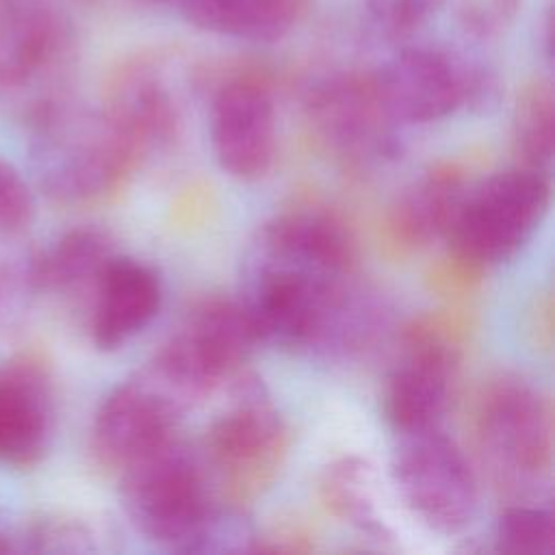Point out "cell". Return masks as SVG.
I'll use <instances>...</instances> for the list:
<instances>
[{
  "mask_svg": "<svg viewBox=\"0 0 555 555\" xmlns=\"http://www.w3.org/2000/svg\"><path fill=\"white\" fill-rule=\"evenodd\" d=\"M356 238L332 210L297 206L264 221L243 254L241 304L258 340L353 356L377 343L388 312L356 280Z\"/></svg>",
  "mask_w": 555,
  "mask_h": 555,
  "instance_id": "6da1fadb",
  "label": "cell"
},
{
  "mask_svg": "<svg viewBox=\"0 0 555 555\" xmlns=\"http://www.w3.org/2000/svg\"><path fill=\"white\" fill-rule=\"evenodd\" d=\"M33 167L43 193L65 206L115 195L143 156L106 119L56 95L30 108Z\"/></svg>",
  "mask_w": 555,
  "mask_h": 555,
  "instance_id": "7a4b0ae2",
  "label": "cell"
},
{
  "mask_svg": "<svg viewBox=\"0 0 555 555\" xmlns=\"http://www.w3.org/2000/svg\"><path fill=\"white\" fill-rule=\"evenodd\" d=\"M475 442L490 483L512 501H531L553 468V410L520 375H499L479 395Z\"/></svg>",
  "mask_w": 555,
  "mask_h": 555,
  "instance_id": "3957f363",
  "label": "cell"
},
{
  "mask_svg": "<svg viewBox=\"0 0 555 555\" xmlns=\"http://www.w3.org/2000/svg\"><path fill=\"white\" fill-rule=\"evenodd\" d=\"M119 477L130 522L145 538L189 553L219 499L195 451L171 436L126 464Z\"/></svg>",
  "mask_w": 555,
  "mask_h": 555,
  "instance_id": "277c9868",
  "label": "cell"
},
{
  "mask_svg": "<svg viewBox=\"0 0 555 555\" xmlns=\"http://www.w3.org/2000/svg\"><path fill=\"white\" fill-rule=\"evenodd\" d=\"M288 429L254 373L236 375L230 405L208 425L206 466L219 481L217 496L243 505L278 477L288 453Z\"/></svg>",
  "mask_w": 555,
  "mask_h": 555,
  "instance_id": "5b68a950",
  "label": "cell"
},
{
  "mask_svg": "<svg viewBox=\"0 0 555 555\" xmlns=\"http://www.w3.org/2000/svg\"><path fill=\"white\" fill-rule=\"evenodd\" d=\"M548 202V173L518 165L496 171L466 186L444 234L447 251L483 271L501 264L529 243Z\"/></svg>",
  "mask_w": 555,
  "mask_h": 555,
  "instance_id": "8992f818",
  "label": "cell"
},
{
  "mask_svg": "<svg viewBox=\"0 0 555 555\" xmlns=\"http://www.w3.org/2000/svg\"><path fill=\"white\" fill-rule=\"evenodd\" d=\"M258 343L238 299L206 297L186 312L150 362L197 405L223 379L238 375Z\"/></svg>",
  "mask_w": 555,
  "mask_h": 555,
  "instance_id": "52a82bcc",
  "label": "cell"
},
{
  "mask_svg": "<svg viewBox=\"0 0 555 555\" xmlns=\"http://www.w3.org/2000/svg\"><path fill=\"white\" fill-rule=\"evenodd\" d=\"M371 78L395 124H431L460 106L486 111L496 100L492 74L436 48H405Z\"/></svg>",
  "mask_w": 555,
  "mask_h": 555,
  "instance_id": "ba28073f",
  "label": "cell"
},
{
  "mask_svg": "<svg viewBox=\"0 0 555 555\" xmlns=\"http://www.w3.org/2000/svg\"><path fill=\"white\" fill-rule=\"evenodd\" d=\"M405 507L431 531H464L477 509V479L462 449L438 429L405 434L392 457Z\"/></svg>",
  "mask_w": 555,
  "mask_h": 555,
  "instance_id": "9c48e42d",
  "label": "cell"
},
{
  "mask_svg": "<svg viewBox=\"0 0 555 555\" xmlns=\"http://www.w3.org/2000/svg\"><path fill=\"white\" fill-rule=\"evenodd\" d=\"M306 121L317 145L345 167L369 169L401 154L397 124L384 111L373 78H323L306 98Z\"/></svg>",
  "mask_w": 555,
  "mask_h": 555,
  "instance_id": "30bf717a",
  "label": "cell"
},
{
  "mask_svg": "<svg viewBox=\"0 0 555 555\" xmlns=\"http://www.w3.org/2000/svg\"><path fill=\"white\" fill-rule=\"evenodd\" d=\"M189 399L145 362L100 403L91 425V451L100 466L121 470L141 453L173 436Z\"/></svg>",
  "mask_w": 555,
  "mask_h": 555,
  "instance_id": "8fae6325",
  "label": "cell"
},
{
  "mask_svg": "<svg viewBox=\"0 0 555 555\" xmlns=\"http://www.w3.org/2000/svg\"><path fill=\"white\" fill-rule=\"evenodd\" d=\"M210 145L217 165L241 182L264 178L275 160V104L264 82L234 78L210 106Z\"/></svg>",
  "mask_w": 555,
  "mask_h": 555,
  "instance_id": "7c38bea8",
  "label": "cell"
},
{
  "mask_svg": "<svg viewBox=\"0 0 555 555\" xmlns=\"http://www.w3.org/2000/svg\"><path fill=\"white\" fill-rule=\"evenodd\" d=\"M67 46V26L50 0H0V100L50 78Z\"/></svg>",
  "mask_w": 555,
  "mask_h": 555,
  "instance_id": "4fadbf2b",
  "label": "cell"
},
{
  "mask_svg": "<svg viewBox=\"0 0 555 555\" xmlns=\"http://www.w3.org/2000/svg\"><path fill=\"white\" fill-rule=\"evenodd\" d=\"M54 436V392L39 362L0 366V464L30 468L43 460Z\"/></svg>",
  "mask_w": 555,
  "mask_h": 555,
  "instance_id": "5bb4252c",
  "label": "cell"
},
{
  "mask_svg": "<svg viewBox=\"0 0 555 555\" xmlns=\"http://www.w3.org/2000/svg\"><path fill=\"white\" fill-rule=\"evenodd\" d=\"M158 273L130 256L115 254L89 299V336L95 349L115 351L141 334L158 314Z\"/></svg>",
  "mask_w": 555,
  "mask_h": 555,
  "instance_id": "9a60e30c",
  "label": "cell"
},
{
  "mask_svg": "<svg viewBox=\"0 0 555 555\" xmlns=\"http://www.w3.org/2000/svg\"><path fill=\"white\" fill-rule=\"evenodd\" d=\"M464 191L466 176L460 165H431L386 208L379 228L384 245L397 256H408L444 238Z\"/></svg>",
  "mask_w": 555,
  "mask_h": 555,
  "instance_id": "2e32d148",
  "label": "cell"
},
{
  "mask_svg": "<svg viewBox=\"0 0 555 555\" xmlns=\"http://www.w3.org/2000/svg\"><path fill=\"white\" fill-rule=\"evenodd\" d=\"M100 111L143 158L171 145L180 132L178 104L160 74L147 63L119 67L106 87Z\"/></svg>",
  "mask_w": 555,
  "mask_h": 555,
  "instance_id": "e0dca14e",
  "label": "cell"
},
{
  "mask_svg": "<svg viewBox=\"0 0 555 555\" xmlns=\"http://www.w3.org/2000/svg\"><path fill=\"white\" fill-rule=\"evenodd\" d=\"M401 351V362L390 371L384 384V416L401 436L438 429L447 414L453 379L462 360L431 351Z\"/></svg>",
  "mask_w": 555,
  "mask_h": 555,
  "instance_id": "ac0fdd59",
  "label": "cell"
},
{
  "mask_svg": "<svg viewBox=\"0 0 555 555\" xmlns=\"http://www.w3.org/2000/svg\"><path fill=\"white\" fill-rule=\"evenodd\" d=\"M115 256L113 238L98 228L80 225L61 234L48 249L33 256V282L37 293L87 297Z\"/></svg>",
  "mask_w": 555,
  "mask_h": 555,
  "instance_id": "d6986e66",
  "label": "cell"
},
{
  "mask_svg": "<svg viewBox=\"0 0 555 555\" xmlns=\"http://www.w3.org/2000/svg\"><path fill=\"white\" fill-rule=\"evenodd\" d=\"M317 494L325 512L340 522L373 540H392V531L377 505V475L369 460L343 455L330 462L319 475Z\"/></svg>",
  "mask_w": 555,
  "mask_h": 555,
  "instance_id": "ffe728a7",
  "label": "cell"
},
{
  "mask_svg": "<svg viewBox=\"0 0 555 555\" xmlns=\"http://www.w3.org/2000/svg\"><path fill=\"white\" fill-rule=\"evenodd\" d=\"M180 9L197 28L256 43L282 39L297 17V0H182Z\"/></svg>",
  "mask_w": 555,
  "mask_h": 555,
  "instance_id": "44dd1931",
  "label": "cell"
},
{
  "mask_svg": "<svg viewBox=\"0 0 555 555\" xmlns=\"http://www.w3.org/2000/svg\"><path fill=\"white\" fill-rule=\"evenodd\" d=\"M514 165L548 173L555 156V98L546 80L527 82L512 113Z\"/></svg>",
  "mask_w": 555,
  "mask_h": 555,
  "instance_id": "7402d4cb",
  "label": "cell"
},
{
  "mask_svg": "<svg viewBox=\"0 0 555 555\" xmlns=\"http://www.w3.org/2000/svg\"><path fill=\"white\" fill-rule=\"evenodd\" d=\"M494 548L507 555H553V509L533 505L531 501H512L496 520Z\"/></svg>",
  "mask_w": 555,
  "mask_h": 555,
  "instance_id": "603a6c76",
  "label": "cell"
},
{
  "mask_svg": "<svg viewBox=\"0 0 555 555\" xmlns=\"http://www.w3.org/2000/svg\"><path fill=\"white\" fill-rule=\"evenodd\" d=\"M475 332V319L462 308H440L412 317L399 334L401 349L431 351L462 360L470 336Z\"/></svg>",
  "mask_w": 555,
  "mask_h": 555,
  "instance_id": "cb8c5ba5",
  "label": "cell"
},
{
  "mask_svg": "<svg viewBox=\"0 0 555 555\" xmlns=\"http://www.w3.org/2000/svg\"><path fill=\"white\" fill-rule=\"evenodd\" d=\"M35 219V197L15 165L0 158V236H20Z\"/></svg>",
  "mask_w": 555,
  "mask_h": 555,
  "instance_id": "d4e9b609",
  "label": "cell"
},
{
  "mask_svg": "<svg viewBox=\"0 0 555 555\" xmlns=\"http://www.w3.org/2000/svg\"><path fill=\"white\" fill-rule=\"evenodd\" d=\"M24 546L28 551L48 553H85L93 551V533L80 520L69 518H46L26 527Z\"/></svg>",
  "mask_w": 555,
  "mask_h": 555,
  "instance_id": "484cf974",
  "label": "cell"
},
{
  "mask_svg": "<svg viewBox=\"0 0 555 555\" xmlns=\"http://www.w3.org/2000/svg\"><path fill=\"white\" fill-rule=\"evenodd\" d=\"M440 0H366L371 22L388 37H405L427 22Z\"/></svg>",
  "mask_w": 555,
  "mask_h": 555,
  "instance_id": "4316f807",
  "label": "cell"
},
{
  "mask_svg": "<svg viewBox=\"0 0 555 555\" xmlns=\"http://www.w3.org/2000/svg\"><path fill=\"white\" fill-rule=\"evenodd\" d=\"M483 273V269L447 251L440 260H436L429 267L425 280L436 295L447 299H462L479 288Z\"/></svg>",
  "mask_w": 555,
  "mask_h": 555,
  "instance_id": "83f0119b",
  "label": "cell"
},
{
  "mask_svg": "<svg viewBox=\"0 0 555 555\" xmlns=\"http://www.w3.org/2000/svg\"><path fill=\"white\" fill-rule=\"evenodd\" d=\"M26 293H37L33 282V256L28 262L0 264V317L17 310V301Z\"/></svg>",
  "mask_w": 555,
  "mask_h": 555,
  "instance_id": "f1b7e54d",
  "label": "cell"
},
{
  "mask_svg": "<svg viewBox=\"0 0 555 555\" xmlns=\"http://www.w3.org/2000/svg\"><path fill=\"white\" fill-rule=\"evenodd\" d=\"M312 542L299 527H273L267 533H256L251 553H304Z\"/></svg>",
  "mask_w": 555,
  "mask_h": 555,
  "instance_id": "f546056e",
  "label": "cell"
},
{
  "mask_svg": "<svg viewBox=\"0 0 555 555\" xmlns=\"http://www.w3.org/2000/svg\"><path fill=\"white\" fill-rule=\"evenodd\" d=\"M529 334L540 349H548L553 343V304L551 297L544 295L535 301V308L529 317Z\"/></svg>",
  "mask_w": 555,
  "mask_h": 555,
  "instance_id": "4dcf8cb0",
  "label": "cell"
},
{
  "mask_svg": "<svg viewBox=\"0 0 555 555\" xmlns=\"http://www.w3.org/2000/svg\"><path fill=\"white\" fill-rule=\"evenodd\" d=\"M137 2H143V4H180L182 0H137Z\"/></svg>",
  "mask_w": 555,
  "mask_h": 555,
  "instance_id": "1f68e13d",
  "label": "cell"
},
{
  "mask_svg": "<svg viewBox=\"0 0 555 555\" xmlns=\"http://www.w3.org/2000/svg\"><path fill=\"white\" fill-rule=\"evenodd\" d=\"M28 2H35V0H28Z\"/></svg>",
  "mask_w": 555,
  "mask_h": 555,
  "instance_id": "d6a6232c",
  "label": "cell"
}]
</instances>
